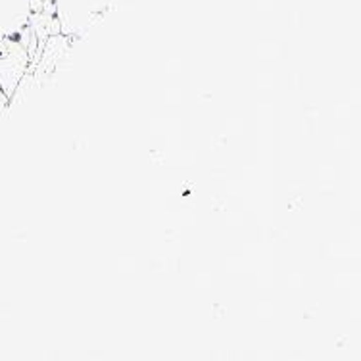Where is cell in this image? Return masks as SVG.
I'll list each match as a JSON object with an SVG mask.
<instances>
[{
    "mask_svg": "<svg viewBox=\"0 0 361 361\" xmlns=\"http://www.w3.org/2000/svg\"><path fill=\"white\" fill-rule=\"evenodd\" d=\"M58 31L66 39H85L104 20L116 0H52Z\"/></svg>",
    "mask_w": 361,
    "mask_h": 361,
    "instance_id": "6da1fadb",
    "label": "cell"
},
{
    "mask_svg": "<svg viewBox=\"0 0 361 361\" xmlns=\"http://www.w3.org/2000/svg\"><path fill=\"white\" fill-rule=\"evenodd\" d=\"M25 68H27V52L21 49L20 44H12L0 56V89L4 90L8 97L14 94Z\"/></svg>",
    "mask_w": 361,
    "mask_h": 361,
    "instance_id": "7a4b0ae2",
    "label": "cell"
}]
</instances>
